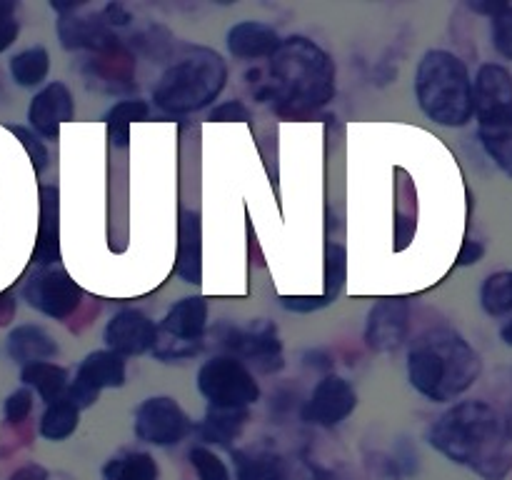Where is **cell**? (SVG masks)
<instances>
[{"label":"cell","mask_w":512,"mask_h":480,"mask_svg":"<svg viewBox=\"0 0 512 480\" xmlns=\"http://www.w3.org/2000/svg\"><path fill=\"white\" fill-rule=\"evenodd\" d=\"M55 353H58L55 340L38 325H20L8 335V355L23 368L33 363H45Z\"/></svg>","instance_id":"44dd1931"},{"label":"cell","mask_w":512,"mask_h":480,"mask_svg":"<svg viewBox=\"0 0 512 480\" xmlns=\"http://www.w3.org/2000/svg\"><path fill=\"white\" fill-rule=\"evenodd\" d=\"M60 208H58V190L43 188L40 190V233L35 243L33 260L40 265H53L60 260Z\"/></svg>","instance_id":"ffe728a7"},{"label":"cell","mask_w":512,"mask_h":480,"mask_svg":"<svg viewBox=\"0 0 512 480\" xmlns=\"http://www.w3.org/2000/svg\"><path fill=\"white\" fill-rule=\"evenodd\" d=\"M80 5L75 8V15H60L58 35L63 48L68 50H95V53H108V50L120 48V40L113 28L105 25L100 13L95 15H78Z\"/></svg>","instance_id":"5bb4252c"},{"label":"cell","mask_w":512,"mask_h":480,"mask_svg":"<svg viewBox=\"0 0 512 480\" xmlns=\"http://www.w3.org/2000/svg\"><path fill=\"white\" fill-rule=\"evenodd\" d=\"M270 100L278 113L303 118L335 95V65L330 55L303 35H290L270 58Z\"/></svg>","instance_id":"3957f363"},{"label":"cell","mask_w":512,"mask_h":480,"mask_svg":"<svg viewBox=\"0 0 512 480\" xmlns=\"http://www.w3.org/2000/svg\"><path fill=\"white\" fill-rule=\"evenodd\" d=\"M103 480H158V463L150 453L128 450L105 463Z\"/></svg>","instance_id":"484cf974"},{"label":"cell","mask_w":512,"mask_h":480,"mask_svg":"<svg viewBox=\"0 0 512 480\" xmlns=\"http://www.w3.org/2000/svg\"><path fill=\"white\" fill-rule=\"evenodd\" d=\"M483 373L478 350L453 328H430L408 353V380L423 398L448 403L475 385Z\"/></svg>","instance_id":"7a4b0ae2"},{"label":"cell","mask_w":512,"mask_h":480,"mask_svg":"<svg viewBox=\"0 0 512 480\" xmlns=\"http://www.w3.org/2000/svg\"><path fill=\"white\" fill-rule=\"evenodd\" d=\"M30 410H33V393L28 388L15 390L5 400V420L8 423H23L30 415Z\"/></svg>","instance_id":"e575fe53"},{"label":"cell","mask_w":512,"mask_h":480,"mask_svg":"<svg viewBox=\"0 0 512 480\" xmlns=\"http://www.w3.org/2000/svg\"><path fill=\"white\" fill-rule=\"evenodd\" d=\"M505 3H470V8L475 10V13L480 15H488V18H493V15H498L500 10H503Z\"/></svg>","instance_id":"7bdbcfd3"},{"label":"cell","mask_w":512,"mask_h":480,"mask_svg":"<svg viewBox=\"0 0 512 480\" xmlns=\"http://www.w3.org/2000/svg\"><path fill=\"white\" fill-rule=\"evenodd\" d=\"M10 480H48V473H45V468H40V465H25V468H20Z\"/></svg>","instance_id":"b9f144b4"},{"label":"cell","mask_w":512,"mask_h":480,"mask_svg":"<svg viewBox=\"0 0 512 480\" xmlns=\"http://www.w3.org/2000/svg\"><path fill=\"white\" fill-rule=\"evenodd\" d=\"M235 468L238 480H288L285 460L268 450H238Z\"/></svg>","instance_id":"d4e9b609"},{"label":"cell","mask_w":512,"mask_h":480,"mask_svg":"<svg viewBox=\"0 0 512 480\" xmlns=\"http://www.w3.org/2000/svg\"><path fill=\"white\" fill-rule=\"evenodd\" d=\"M330 305V300L325 295H298V298H283V308L293 310V313H315V310Z\"/></svg>","instance_id":"74e56055"},{"label":"cell","mask_w":512,"mask_h":480,"mask_svg":"<svg viewBox=\"0 0 512 480\" xmlns=\"http://www.w3.org/2000/svg\"><path fill=\"white\" fill-rule=\"evenodd\" d=\"M103 338L108 350L123 355V358H128V355H143L155 348L158 325H155L143 310L125 308L118 310V313L108 320Z\"/></svg>","instance_id":"4fadbf2b"},{"label":"cell","mask_w":512,"mask_h":480,"mask_svg":"<svg viewBox=\"0 0 512 480\" xmlns=\"http://www.w3.org/2000/svg\"><path fill=\"white\" fill-rule=\"evenodd\" d=\"M228 80V65L215 50L195 48L170 65L153 88V100L170 115L195 113L215 103Z\"/></svg>","instance_id":"5b68a950"},{"label":"cell","mask_w":512,"mask_h":480,"mask_svg":"<svg viewBox=\"0 0 512 480\" xmlns=\"http://www.w3.org/2000/svg\"><path fill=\"white\" fill-rule=\"evenodd\" d=\"M348 278V260H345L343 245H330L328 260H325V298L333 303L345 288Z\"/></svg>","instance_id":"4dcf8cb0"},{"label":"cell","mask_w":512,"mask_h":480,"mask_svg":"<svg viewBox=\"0 0 512 480\" xmlns=\"http://www.w3.org/2000/svg\"><path fill=\"white\" fill-rule=\"evenodd\" d=\"M20 33V23L15 18V3H3L0 0V53L15 43Z\"/></svg>","instance_id":"d590c367"},{"label":"cell","mask_w":512,"mask_h":480,"mask_svg":"<svg viewBox=\"0 0 512 480\" xmlns=\"http://www.w3.org/2000/svg\"><path fill=\"white\" fill-rule=\"evenodd\" d=\"M23 295L30 308L53 320H68L83 303V288L60 268H43L30 275Z\"/></svg>","instance_id":"9c48e42d"},{"label":"cell","mask_w":512,"mask_h":480,"mask_svg":"<svg viewBox=\"0 0 512 480\" xmlns=\"http://www.w3.org/2000/svg\"><path fill=\"white\" fill-rule=\"evenodd\" d=\"M15 315V298L10 293H0V328L8 325Z\"/></svg>","instance_id":"60d3db41"},{"label":"cell","mask_w":512,"mask_h":480,"mask_svg":"<svg viewBox=\"0 0 512 480\" xmlns=\"http://www.w3.org/2000/svg\"><path fill=\"white\" fill-rule=\"evenodd\" d=\"M420 110L443 128H463L473 120V78L468 65L450 50H428L415 73Z\"/></svg>","instance_id":"277c9868"},{"label":"cell","mask_w":512,"mask_h":480,"mask_svg":"<svg viewBox=\"0 0 512 480\" xmlns=\"http://www.w3.org/2000/svg\"><path fill=\"white\" fill-rule=\"evenodd\" d=\"M48 70L50 55L48 50L40 48V45L20 50V53L13 55V60H10V75H13V80L20 88H35V85H40L48 78Z\"/></svg>","instance_id":"f1b7e54d"},{"label":"cell","mask_w":512,"mask_h":480,"mask_svg":"<svg viewBox=\"0 0 512 480\" xmlns=\"http://www.w3.org/2000/svg\"><path fill=\"white\" fill-rule=\"evenodd\" d=\"M228 50L240 60H258V58H273L278 53L283 38L278 30L270 25L258 23V20H243V23L233 25L228 30Z\"/></svg>","instance_id":"ac0fdd59"},{"label":"cell","mask_w":512,"mask_h":480,"mask_svg":"<svg viewBox=\"0 0 512 480\" xmlns=\"http://www.w3.org/2000/svg\"><path fill=\"white\" fill-rule=\"evenodd\" d=\"M478 138L495 165L512 178V110L495 118L478 120Z\"/></svg>","instance_id":"7402d4cb"},{"label":"cell","mask_w":512,"mask_h":480,"mask_svg":"<svg viewBox=\"0 0 512 480\" xmlns=\"http://www.w3.org/2000/svg\"><path fill=\"white\" fill-rule=\"evenodd\" d=\"M483 255H485L483 243H478V240H465L458 255V265H475Z\"/></svg>","instance_id":"ab89813d"},{"label":"cell","mask_w":512,"mask_h":480,"mask_svg":"<svg viewBox=\"0 0 512 480\" xmlns=\"http://www.w3.org/2000/svg\"><path fill=\"white\" fill-rule=\"evenodd\" d=\"M178 258H175V273L185 283L198 285L203 280V230H200V215L195 210H183L178 223Z\"/></svg>","instance_id":"d6986e66"},{"label":"cell","mask_w":512,"mask_h":480,"mask_svg":"<svg viewBox=\"0 0 512 480\" xmlns=\"http://www.w3.org/2000/svg\"><path fill=\"white\" fill-rule=\"evenodd\" d=\"M223 343L233 350L240 358H248L250 363L258 365L265 373H273L283 365V355H280V340L273 325H253L248 330L230 328Z\"/></svg>","instance_id":"9a60e30c"},{"label":"cell","mask_w":512,"mask_h":480,"mask_svg":"<svg viewBox=\"0 0 512 480\" xmlns=\"http://www.w3.org/2000/svg\"><path fill=\"white\" fill-rule=\"evenodd\" d=\"M473 108L478 120L495 118L512 110V75L505 65H480L473 80Z\"/></svg>","instance_id":"e0dca14e"},{"label":"cell","mask_w":512,"mask_h":480,"mask_svg":"<svg viewBox=\"0 0 512 480\" xmlns=\"http://www.w3.org/2000/svg\"><path fill=\"white\" fill-rule=\"evenodd\" d=\"M100 18L105 20V25H108V28H123V25H128L130 20H133L130 18L128 10H125L120 3L105 5V8L100 10Z\"/></svg>","instance_id":"f35d334b"},{"label":"cell","mask_w":512,"mask_h":480,"mask_svg":"<svg viewBox=\"0 0 512 480\" xmlns=\"http://www.w3.org/2000/svg\"><path fill=\"white\" fill-rule=\"evenodd\" d=\"M355 405H358V395H355L353 385L340 375H325L315 385L308 405L303 408V420L310 425H320V428H335L350 418Z\"/></svg>","instance_id":"8fae6325"},{"label":"cell","mask_w":512,"mask_h":480,"mask_svg":"<svg viewBox=\"0 0 512 480\" xmlns=\"http://www.w3.org/2000/svg\"><path fill=\"white\" fill-rule=\"evenodd\" d=\"M75 115V100L70 95L68 85L63 83H50L45 85L35 98L30 100L28 120L33 130L43 138L55 140L60 133V125L73 120Z\"/></svg>","instance_id":"2e32d148"},{"label":"cell","mask_w":512,"mask_h":480,"mask_svg":"<svg viewBox=\"0 0 512 480\" xmlns=\"http://www.w3.org/2000/svg\"><path fill=\"white\" fill-rule=\"evenodd\" d=\"M20 380H23L28 388H33L48 405L65 398L70 385L68 370L60 368V365L55 363H48V360H45V363L25 365V368L20 370Z\"/></svg>","instance_id":"603a6c76"},{"label":"cell","mask_w":512,"mask_h":480,"mask_svg":"<svg viewBox=\"0 0 512 480\" xmlns=\"http://www.w3.org/2000/svg\"><path fill=\"white\" fill-rule=\"evenodd\" d=\"M490 33H493V45L505 60H512V5L505 3L498 15L490 18Z\"/></svg>","instance_id":"d6a6232c"},{"label":"cell","mask_w":512,"mask_h":480,"mask_svg":"<svg viewBox=\"0 0 512 480\" xmlns=\"http://www.w3.org/2000/svg\"><path fill=\"white\" fill-rule=\"evenodd\" d=\"M133 428L143 443L168 448V445H178L180 440L188 438L193 423H190L188 413L180 408L178 400L168 398V395H155L138 405Z\"/></svg>","instance_id":"ba28073f"},{"label":"cell","mask_w":512,"mask_h":480,"mask_svg":"<svg viewBox=\"0 0 512 480\" xmlns=\"http://www.w3.org/2000/svg\"><path fill=\"white\" fill-rule=\"evenodd\" d=\"M198 390L210 405L223 408H250L260 400L258 380L248 365L233 355H218L203 363L198 370Z\"/></svg>","instance_id":"52a82bcc"},{"label":"cell","mask_w":512,"mask_h":480,"mask_svg":"<svg viewBox=\"0 0 512 480\" xmlns=\"http://www.w3.org/2000/svg\"><path fill=\"white\" fill-rule=\"evenodd\" d=\"M480 305L488 315L512 313V270L488 275L480 288Z\"/></svg>","instance_id":"f546056e"},{"label":"cell","mask_w":512,"mask_h":480,"mask_svg":"<svg viewBox=\"0 0 512 480\" xmlns=\"http://www.w3.org/2000/svg\"><path fill=\"white\" fill-rule=\"evenodd\" d=\"M125 383V358L113 350H93L80 363L75 380H70L65 398L73 400L80 410L90 408L98 400L100 390L120 388Z\"/></svg>","instance_id":"30bf717a"},{"label":"cell","mask_w":512,"mask_h":480,"mask_svg":"<svg viewBox=\"0 0 512 480\" xmlns=\"http://www.w3.org/2000/svg\"><path fill=\"white\" fill-rule=\"evenodd\" d=\"M78 423H80L78 405L68 398H60L45 408L43 418H40V435H43L45 440L60 443V440L70 438V435L78 430Z\"/></svg>","instance_id":"4316f807"},{"label":"cell","mask_w":512,"mask_h":480,"mask_svg":"<svg viewBox=\"0 0 512 480\" xmlns=\"http://www.w3.org/2000/svg\"><path fill=\"white\" fill-rule=\"evenodd\" d=\"M10 130H13L15 138L23 143V148L28 150L30 160H33L35 173H43V168L48 165V150H45L43 140H40L35 133H30L28 128H23V125H10Z\"/></svg>","instance_id":"836d02e7"},{"label":"cell","mask_w":512,"mask_h":480,"mask_svg":"<svg viewBox=\"0 0 512 480\" xmlns=\"http://www.w3.org/2000/svg\"><path fill=\"white\" fill-rule=\"evenodd\" d=\"M248 408H223V405H208V413L203 420V438L208 443L228 445L240 435V430L248 423Z\"/></svg>","instance_id":"cb8c5ba5"},{"label":"cell","mask_w":512,"mask_h":480,"mask_svg":"<svg viewBox=\"0 0 512 480\" xmlns=\"http://www.w3.org/2000/svg\"><path fill=\"white\" fill-rule=\"evenodd\" d=\"M210 120H215V123H248L250 110L240 100H225L218 108H213Z\"/></svg>","instance_id":"8d00e7d4"},{"label":"cell","mask_w":512,"mask_h":480,"mask_svg":"<svg viewBox=\"0 0 512 480\" xmlns=\"http://www.w3.org/2000/svg\"><path fill=\"white\" fill-rule=\"evenodd\" d=\"M208 325V303L200 295H188L178 300L163 325L158 328V340H155V355L160 360H185L193 358L203 348V333Z\"/></svg>","instance_id":"8992f818"},{"label":"cell","mask_w":512,"mask_h":480,"mask_svg":"<svg viewBox=\"0 0 512 480\" xmlns=\"http://www.w3.org/2000/svg\"><path fill=\"white\" fill-rule=\"evenodd\" d=\"M438 453L485 480H503L512 470V425L485 400H463L445 410L428 430Z\"/></svg>","instance_id":"6da1fadb"},{"label":"cell","mask_w":512,"mask_h":480,"mask_svg":"<svg viewBox=\"0 0 512 480\" xmlns=\"http://www.w3.org/2000/svg\"><path fill=\"white\" fill-rule=\"evenodd\" d=\"M410 308L403 298H383L370 308L365 343L375 353H393L408 338Z\"/></svg>","instance_id":"7c38bea8"},{"label":"cell","mask_w":512,"mask_h":480,"mask_svg":"<svg viewBox=\"0 0 512 480\" xmlns=\"http://www.w3.org/2000/svg\"><path fill=\"white\" fill-rule=\"evenodd\" d=\"M150 108L145 100H120L105 115V123H108V135L110 143L125 148L130 143V125L140 123V120L148 118Z\"/></svg>","instance_id":"83f0119b"},{"label":"cell","mask_w":512,"mask_h":480,"mask_svg":"<svg viewBox=\"0 0 512 480\" xmlns=\"http://www.w3.org/2000/svg\"><path fill=\"white\" fill-rule=\"evenodd\" d=\"M500 340H503L505 345H510V348H512V320H508V323L500 328Z\"/></svg>","instance_id":"ee69618b"},{"label":"cell","mask_w":512,"mask_h":480,"mask_svg":"<svg viewBox=\"0 0 512 480\" xmlns=\"http://www.w3.org/2000/svg\"><path fill=\"white\" fill-rule=\"evenodd\" d=\"M190 465H193L200 480H230V470L225 468L223 460L213 450L203 448V445L190 450Z\"/></svg>","instance_id":"1f68e13d"}]
</instances>
